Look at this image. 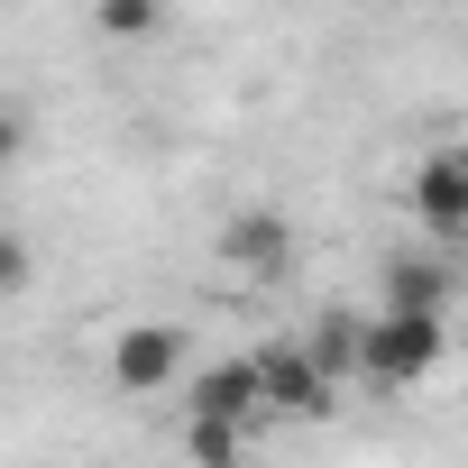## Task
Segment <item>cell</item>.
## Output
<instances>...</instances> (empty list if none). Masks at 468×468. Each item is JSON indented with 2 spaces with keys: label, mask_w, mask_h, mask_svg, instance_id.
<instances>
[{
  "label": "cell",
  "mask_w": 468,
  "mask_h": 468,
  "mask_svg": "<svg viewBox=\"0 0 468 468\" xmlns=\"http://www.w3.org/2000/svg\"><path fill=\"white\" fill-rule=\"evenodd\" d=\"M441 349H450L441 313H377V322H358V377L367 386H422L441 367Z\"/></svg>",
  "instance_id": "1"
},
{
  "label": "cell",
  "mask_w": 468,
  "mask_h": 468,
  "mask_svg": "<svg viewBox=\"0 0 468 468\" xmlns=\"http://www.w3.org/2000/svg\"><path fill=\"white\" fill-rule=\"evenodd\" d=\"M184 367H193V331L184 322H129L111 340V386L120 395H165Z\"/></svg>",
  "instance_id": "2"
},
{
  "label": "cell",
  "mask_w": 468,
  "mask_h": 468,
  "mask_svg": "<svg viewBox=\"0 0 468 468\" xmlns=\"http://www.w3.org/2000/svg\"><path fill=\"white\" fill-rule=\"evenodd\" d=\"M249 367H258V404L267 413H285V422H322L331 404H340V386L303 358V340H276V349H249Z\"/></svg>",
  "instance_id": "3"
},
{
  "label": "cell",
  "mask_w": 468,
  "mask_h": 468,
  "mask_svg": "<svg viewBox=\"0 0 468 468\" xmlns=\"http://www.w3.org/2000/svg\"><path fill=\"white\" fill-rule=\"evenodd\" d=\"M294 249H303V239H294V220H285L276 202H249V211H229V220H220V267H239V276H258V285L285 276Z\"/></svg>",
  "instance_id": "4"
},
{
  "label": "cell",
  "mask_w": 468,
  "mask_h": 468,
  "mask_svg": "<svg viewBox=\"0 0 468 468\" xmlns=\"http://www.w3.org/2000/svg\"><path fill=\"white\" fill-rule=\"evenodd\" d=\"M404 202L431 220V229H468V147H431L404 184Z\"/></svg>",
  "instance_id": "5"
},
{
  "label": "cell",
  "mask_w": 468,
  "mask_h": 468,
  "mask_svg": "<svg viewBox=\"0 0 468 468\" xmlns=\"http://www.w3.org/2000/svg\"><path fill=\"white\" fill-rule=\"evenodd\" d=\"M193 413H202V422H239V431H258V422H267V404H258V367H249V358L202 367V377H193Z\"/></svg>",
  "instance_id": "6"
},
{
  "label": "cell",
  "mask_w": 468,
  "mask_h": 468,
  "mask_svg": "<svg viewBox=\"0 0 468 468\" xmlns=\"http://www.w3.org/2000/svg\"><path fill=\"white\" fill-rule=\"evenodd\" d=\"M441 303H450L441 258H386V313H441Z\"/></svg>",
  "instance_id": "7"
},
{
  "label": "cell",
  "mask_w": 468,
  "mask_h": 468,
  "mask_svg": "<svg viewBox=\"0 0 468 468\" xmlns=\"http://www.w3.org/2000/svg\"><path fill=\"white\" fill-rule=\"evenodd\" d=\"M92 28H101L111 47H147V37L165 28V0H92Z\"/></svg>",
  "instance_id": "8"
},
{
  "label": "cell",
  "mask_w": 468,
  "mask_h": 468,
  "mask_svg": "<svg viewBox=\"0 0 468 468\" xmlns=\"http://www.w3.org/2000/svg\"><path fill=\"white\" fill-rule=\"evenodd\" d=\"M303 358L340 386V377L358 367V322H349V313H322V322H313V340H303Z\"/></svg>",
  "instance_id": "9"
},
{
  "label": "cell",
  "mask_w": 468,
  "mask_h": 468,
  "mask_svg": "<svg viewBox=\"0 0 468 468\" xmlns=\"http://www.w3.org/2000/svg\"><path fill=\"white\" fill-rule=\"evenodd\" d=\"M239 450H249L239 422H202V413H184V459H193V468H239Z\"/></svg>",
  "instance_id": "10"
},
{
  "label": "cell",
  "mask_w": 468,
  "mask_h": 468,
  "mask_svg": "<svg viewBox=\"0 0 468 468\" xmlns=\"http://www.w3.org/2000/svg\"><path fill=\"white\" fill-rule=\"evenodd\" d=\"M28 267H37V258H28V239H19V229H0V294H19V285H28Z\"/></svg>",
  "instance_id": "11"
},
{
  "label": "cell",
  "mask_w": 468,
  "mask_h": 468,
  "mask_svg": "<svg viewBox=\"0 0 468 468\" xmlns=\"http://www.w3.org/2000/svg\"><path fill=\"white\" fill-rule=\"evenodd\" d=\"M19 147H28V120H19V111H10V101H0V165H10V156H19Z\"/></svg>",
  "instance_id": "12"
}]
</instances>
